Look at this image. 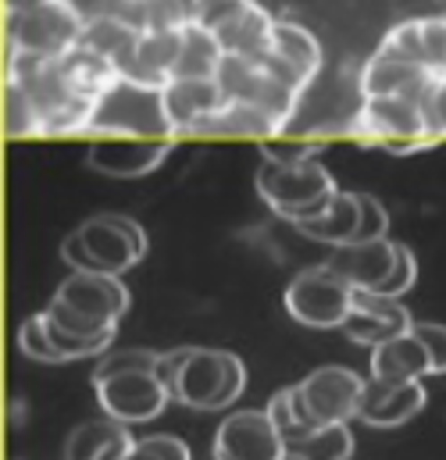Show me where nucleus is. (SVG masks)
Instances as JSON below:
<instances>
[{
  "label": "nucleus",
  "mask_w": 446,
  "mask_h": 460,
  "mask_svg": "<svg viewBox=\"0 0 446 460\" xmlns=\"http://www.w3.org/2000/svg\"><path fill=\"white\" fill-rule=\"evenodd\" d=\"M7 83L22 86V93L32 101V108L40 115V136L43 139H50V136H86L90 132V118H94L97 101L72 90L58 58L7 50Z\"/></svg>",
  "instance_id": "1"
},
{
  "label": "nucleus",
  "mask_w": 446,
  "mask_h": 460,
  "mask_svg": "<svg viewBox=\"0 0 446 460\" xmlns=\"http://www.w3.org/2000/svg\"><path fill=\"white\" fill-rule=\"evenodd\" d=\"M422 407H425V385L422 382H379V378H368L357 418L364 425H371V429H397V425H407L411 418H418Z\"/></svg>",
  "instance_id": "17"
},
{
  "label": "nucleus",
  "mask_w": 446,
  "mask_h": 460,
  "mask_svg": "<svg viewBox=\"0 0 446 460\" xmlns=\"http://www.w3.org/2000/svg\"><path fill=\"white\" fill-rule=\"evenodd\" d=\"M76 235L83 239L90 271L97 275H121L147 253V232L125 215H94L76 229Z\"/></svg>",
  "instance_id": "9"
},
{
  "label": "nucleus",
  "mask_w": 446,
  "mask_h": 460,
  "mask_svg": "<svg viewBox=\"0 0 446 460\" xmlns=\"http://www.w3.org/2000/svg\"><path fill=\"white\" fill-rule=\"evenodd\" d=\"M397 264V243L393 239H371V243H346L335 246L329 268L339 271L353 289H379Z\"/></svg>",
  "instance_id": "19"
},
{
  "label": "nucleus",
  "mask_w": 446,
  "mask_h": 460,
  "mask_svg": "<svg viewBox=\"0 0 446 460\" xmlns=\"http://www.w3.org/2000/svg\"><path fill=\"white\" fill-rule=\"evenodd\" d=\"M272 54L290 61L297 72H304L311 83L322 72V43L315 40L311 29L297 25V22H279L275 18V32H272Z\"/></svg>",
  "instance_id": "28"
},
{
  "label": "nucleus",
  "mask_w": 446,
  "mask_h": 460,
  "mask_svg": "<svg viewBox=\"0 0 446 460\" xmlns=\"http://www.w3.org/2000/svg\"><path fill=\"white\" fill-rule=\"evenodd\" d=\"M58 65H61L65 79L72 83V90H76V93H83V97H90V101H101V93H104V90H112L114 83L121 79L118 65L108 61L104 54L90 50L86 43L72 47L68 54H61V58H58Z\"/></svg>",
  "instance_id": "25"
},
{
  "label": "nucleus",
  "mask_w": 446,
  "mask_h": 460,
  "mask_svg": "<svg viewBox=\"0 0 446 460\" xmlns=\"http://www.w3.org/2000/svg\"><path fill=\"white\" fill-rule=\"evenodd\" d=\"M54 304H61L65 311L101 325V329H118L121 314L129 311V289L121 282V275H97V271H72L58 293Z\"/></svg>",
  "instance_id": "12"
},
{
  "label": "nucleus",
  "mask_w": 446,
  "mask_h": 460,
  "mask_svg": "<svg viewBox=\"0 0 446 460\" xmlns=\"http://www.w3.org/2000/svg\"><path fill=\"white\" fill-rule=\"evenodd\" d=\"M215 460H286V439L268 411H236L215 432Z\"/></svg>",
  "instance_id": "14"
},
{
  "label": "nucleus",
  "mask_w": 446,
  "mask_h": 460,
  "mask_svg": "<svg viewBox=\"0 0 446 460\" xmlns=\"http://www.w3.org/2000/svg\"><path fill=\"white\" fill-rule=\"evenodd\" d=\"M179 54H183V29L143 32L139 47H136V58H132V68L125 75L139 79V83H150V86H168L172 75H175Z\"/></svg>",
  "instance_id": "23"
},
{
  "label": "nucleus",
  "mask_w": 446,
  "mask_h": 460,
  "mask_svg": "<svg viewBox=\"0 0 446 460\" xmlns=\"http://www.w3.org/2000/svg\"><path fill=\"white\" fill-rule=\"evenodd\" d=\"M297 393L315 425H350L361 411L364 378L343 364H322L297 382Z\"/></svg>",
  "instance_id": "10"
},
{
  "label": "nucleus",
  "mask_w": 446,
  "mask_h": 460,
  "mask_svg": "<svg viewBox=\"0 0 446 460\" xmlns=\"http://www.w3.org/2000/svg\"><path fill=\"white\" fill-rule=\"evenodd\" d=\"M175 139H132V136H97L90 143V168L112 179L150 175L168 154Z\"/></svg>",
  "instance_id": "15"
},
{
  "label": "nucleus",
  "mask_w": 446,
  "mask_h": 460,
  "mask_svg": "<svg viewBox=\"0 0 446 460\" xmlns=\"http://www.w3.org/2000/svg\"><path fill=\"white\" fill-rule=\"evenodd\" d=\"M415 336L422 340L425 353H429L433 375H446V325H436V322H415Z\"/></svg>",
  "instance_id": "43"
},
{
  "label": "nucleus",
  "mask_w": 446,
  "mask_h": 460,
  "mask_svg": "<svg viewBox=\"0 0 446 460\" xmlns=\"http://www.w3.org/2000/svg\"><path fill=\"white\" fill-rule=\"evenodd\" d=\"M246 389V367L228 349L186 346L179 375L172 382V400L190 411H222L236 403Z\"/></svg>",
  "instance_id": "4"
},
{
  "label": "nucleus",
  "mask_w": 446,
  "mask_h": 460,
  "mask_svg": "<svg viewBox=\"0 0 446 460\" xmlns=\"http://www.w3.org/2000/svg\"><path fill=\"white\" fill-rule=\"evenodd\" d=\"M386 43H393L400 54H407L415 65L425 68V54H422V18H411V22H400L386 32ZM429 72V68H425Z\"/></svg>",
  "instance_id": "41"
},
{
  "label": "nucleus",
  "mask_w": 446,
  "mask_h": 460,
  "mask_svg": "<svg viewBox=\"0 0 446 460\" xmlns=\"http://www.w3.org/2000/svg\"><path fill=\"white\" fill-rule=\"evenodd\" d=\"M257 193L261 200L286 222L293 226H304L311 218H318L333 197L339 193L335 179L329 175V168L311 157V161H293V164H282V161H261L257 168Z\"/></svg>",
  "instance_id": "3"
},
{
  "label": "nucleus",
  "mask_w": 446,
  "mask_h": 460,
  "mask_svg": "<svg viewBox=\"0 0 446 460\" xmlns=\"http://www.w3.org/2000/svg\"><path fill=\"white\" fill-rule=\"evenodd\" d=\"M43 4H54V0H4V14H22V11H36Z\"/></svg>",
  "instance_id": "45"
},
{
  "label": "nucleus",
  "mask_w": 446,
  "mask_h": 460,
  "mask_svg": "<svg viewBox=\"0 0 446 460\" xmlns=\"http://www.w3.org/2000/svg\"><path fill=\"white\" fill-rule=\"evenodd\" d=\"M361 200V229H357V239L353 243H371V239H386L389 232V211L379 204V197L371 193H357Z\"/></svg>",
  "instance_id": "40"
},
{
  "label": "nucleus",
  "mask_w": 446,
  "mask_h": 460,
  "mask_svg": "<svg viewBox=\"0 0 446 460\" xmlns=\"http://www.w3.org/2000/svg\"><path fill=\"white\" fill-rule=\"evenodd\" d=\"M222 58L225 50L219 36L201 25H190V29H183V54H179L172 79H215Z\"/></svg>",
  "instance_id": "29"
},
{
  "label": "nucleus",
  "mask_w": 446,
  "mask_h": 460,
  "mask_svg": "<svg viewBox=\"0 0 446 460\" xmlns=\"http://www.w3.org/2000/svg\"><path fill=\"white\" fill-rule=\"evenodd\" d=\"M94 393H97V403L104 407V414L121 425L154 421L172 403V393L157 378V371H125V375H112V378H97Z\"/></svg>",
  "instance_id": "11"
},
{
  "label": "nucleus",
  "mask_w": 446,
  "mask_h": 460,
  "mask_svg": "<svg viewBox=\"0 0 446 460\" xmlns=\"http://www.w3.org/2000/svg\"><path fill=\"white\" fill-rule=\"evenodd\" d=\"M353 457V436L350 425H322L300 443L286 447V460H350Z\"/></svg>",
  "instance_id": "31"
},
{
  "label": "nucleus",
  "mask_w": 446,
  "mask_h": 460,
  "mask_svg": "<svg viewBox=\"0 0 446 460\" xmlns=\"http://www.w3.org/2000/svg\"><path fill=\"white\" fill-rule=\"evenodd\" d=\"M4 132L14 139L40 136V115H36L32 101L22 93V86H14V83H4Z\"/></svg>",
  "instance_id": "33"
},
{
  "label": "nucleus",
  "mask_w": 446,
  "mask_h": 460,
  "mask_svg": "<svg viewBox=\"0 0 446 460\" xmlns=\"http://www.w3.org/2000/svg\"><path fill=\"white\" fill-rule=\"evenodd\" d=\"M350 132L364 143H379L397 154L422 150V146L436 143L422 108L411 97H361V108L353 115Z\"/></svg>",
  "instance_id": "6"
},
{
  "label": "nucleus",
  "mask_w": 446,
  "mask_h": 460,
  "mask_svg": "<svg viewBox=\"0 0 446 460\" xmlns=\"http://www.w3.org/2000/svg\"><path fill=\"white\" fill-rule=\"evenodd\" d=\"M422 54L433 75H446V18H422Z\"/></svg>",
  "instance_id": "36"
},
{
  "label": "nucleus",
  "mask_w": 446,
  "mask_h": 460,
  "mask_svg": "<svg viewBox=\"0 0 446 460\" xmlns=\"http://www.w3.org/2000/svg\"><path fill=\"white\" fill-rule=\"evenodd\" d=\"M83 25H90V22H101V18H114V11H118V0H61Z\"/></svg>",
  "instance_id": "44"
},
{
  "label": "nucleus",
  "mask_w": 446,
  "mask_h": 460,
  "mask_svg": "<svg viewBox=\"0 0 446 460\" xmlns=\"http://www.w3.org/2000/svg\"><path fill=\"white\" fill-rule=\"evenodd\" d=\"M286 125H279L275 118L254 104H239V101H225L219 111L204 115L186 136H197V139H257V143H268L275 136H282Z\"/></svg>",
  "instance_id": "18"
},
{
  "label": "nucleus",
  "mask_w": 446,
  "mask_h": 460,
  "mask_svg": "<svg viewBox=\"0 0 446 460\" xmlns=\"http://www.w3.org/2000/svg\"><path fill=\"white\" fill-rule=\"evenodd\" d=\"M254 0H197V22L208 32H222L225 25H232Z\"/></svg>",
  "instance_id": "37"
},
{
  "label": "nucleus",
  "mask_w": 446,
  "mask_h": 460,
  "mask_svg": "<svg viewBox=\"0 0 446 460\" xmlns=\"http://www.w3.org/2000/svg\"><path fill=\"white\" fill-rule=\"evenodd\" d=\"M83 22L61 4H43L36 11H22V14H4V36H7V50H22V54H40V58H61L72 47L83 43Z\"/></svg>",
  "instance_id": "7"
},
{
  "label": "nucleus",
  "mask_w": 446,
  "mask_h": 460,
  "mask_svg": "<svg viewBox=\"0 0 446 460\" xmlns=\"http://www.w3.org/2000/svg\"><path fill=\"white\" fill-rule=\"evenodd\" d=\"M18 346L29 360H40V364H61L58 349H54V340H50V329H47V314H32L22 322L18 329Z\"/></svg>",
  "instance_id": "34"
},
{
  "label": "nucleus",
  "mask_w": 446,
  "mask_h": 460,
  "mask_svg": "<svg viewBox=\"0 0 446 460\" xmlns=\"http://www.w3.org/2000/svg\"><path fill=\"white\" fill-rule=\"evenodd\" d=\"M415 279H418V261H415V250H407L404 243H397V264H393V271H389V279L375 289L379 296H393V300H400L411 286H415Z\"/></svg>",
  "instance_id": "38"
},
{
  "label": "nucleus",
  "mask_w": 446,
  "mask_h": 460,
  "mask_svg": "<svg viewBox=\"0 0 446 460\" xmlns=\"http://www.w3.org/2000/svg\"><path fill=\"white\" fill-rule=\"evenodd\" d=\"M415 329V318L411 311L393 300V296H379L371 289H357L353 296V307H350V318L343 325V332L361 346H379L389 343L397 336H407Z\"/></svg>",
  "instance_id": "16"
},
{
  "label": "nucleus",
  "mask_w": 446,
  "mask_h": 460,
  "mask_svg": "<svg viewBox=\"0 0 446 460\" xmlns=\"http://www.w3.org/2000/svg\"><path fill=\"white\" fill-rule=\"evenodd\" d=\"M422 115H425V121H429V132H433V139L440 143V139H446V75H440L436 79V86L422 97Z\"/></svg>",
  "instance_id": "42"
},
{
  "label": "nucleus",
  "mask_w": 446,
  "mask_h": 460,
  "mask_svg": "<svg viewBox=\"0 0 446 460\" xmlns=\"http://www.w3.org/2000/svg\"><path fill=\"white\" fill-rule=\"evenodd\" d=\"M272 32H275V18L261 4H250L232 25H225L222 32H215V36H219L225 54L261 61L272 50Z\"/></svg>",
  "instance_id": "26"
},
{
  "label": "nucleus",
  "mask_w": 446,
  "mask_h": 460,
  "mask_svg": "<svg viewBox=\"0 0 446 460\" xmlns=\"http://www.w3.org/2000/svg\"><path fill=\"white\" fill-rule=\"evenodd\" d=\"M139 36L132 25L118 22V18H101V22H90L83 29V43L97 54H104L108 61L118 65V72L125 75L132 68V58H136V47H139Z\"/></svg>",
  "instance_id": "30"
},
{
  "label": "nucleus",
  "mask_w": 446,
  "mask_h": 460,
  "mask_svg": "<svg viewBox=\"0 0 446 460\" xmlns=\"http://www.w3.org/2000/svg\"><path fill=\"white\" fill-rule=\"evenodd\" d=\"M215 79L222 86L225 101L254 104V108L268 111L279 125H290V118L297 115V108H300V93H293L290 86H282L279 79H272L261 61L225 54Z\"/></svg>",
  "instance_id": "8"
},
{
  "label": "nucleus",
  "mask_w": 446,
  "mask_h": 460,
  "mask_svg": "<svg viewBox=\"0 0 446 460\" xmlns=\"http://www.w3.org/2000/svg\"><path fill=\"white\" fill-rule=\"evenodd\" d=\"M136 439L129 432V425L114 421V418H94L83 421L68 443H65V460H125L132 454Z\"/></svg>",
  "instance_id": "20"
},
{
  "label": "nucleus",
  "mask_w": 446,
  "mask_h": 460,
  "mask_svg": "<svg viewBox=\"0 0 446 460\" xmlns=\"http://www.w3.org/2000/svg\"><path fill=\"white\" fill-rule=\"evenodd\" d=\"M297 229L304 232L308 239H318V243H329V246L353 243L357 229H361V200H357V193H343L339 190L333 197V204L318 218H311V222H304Z\"/></svg>",
  "instance_id": "27"
},
{
  "label": "nucleus",
  "mask_w": 446,
  "mask_h": 460,
  "mask_svg": "<svg viewBox=\"0 0 446 460\" xmlns=\"http://www.w3.org/2000/svg\"><path fill=\"white\" fill-rule=\"evenodd\" d=\"M225 104V93L219 79H172L165 86V108L175 125V136L183 139L197 121Z\"/></svg>",
  "instance_id": "21"
},
{
  "label": "nucleus",
  "mask_w": 446,
  "mask_h": 460,
  "mask_svg": "<svg viewBox=\"0 0 446 460\" xmlns=\"http://www.w3.org/2000/svg\"><path fill=\"white\" fill-rule=\"evenodd\" d=\"M114 18L136 32L190 29L197 22V0H118Z\"/></svg>",
  "instance_id": "24"
},
{
  "label": "nucleus",
  "mask_w": 446,
  "mask_h": 460,
  "mask_svg": "<svg viewBox=\"0 0 446 460\" xmlns=\"http://www.w3.org/2000/svg\"><path fill=\"white\" fill-rule=\"evenodd\" d=\"M425 375H433V364L415 329L371 349V378L379 382H422Z\"/></svg>",
  "instance_id": "22"
},
{
  "label": "nucleus",
  "mask_w": 446,
  "mask_h": 460,
  "mask_svg": "<svg viewBox=\"0 0 446 460\" xmlns=\"http://www.w3.org/2000/svg\"><path fill=\"white\" fill-rule=\"evenodd\" d=\"M90 139L97 136H132V139H179L175 125L165 108V86H150L139 79L121 75L112 90L101 93L94 118H90Z\"/></svg>",
  "instance_id": "2"
},
{
  "label": "nucleus",
  "mask_w": 446,
  "mask_h": 460,
  "mask_svg": "<svg viewBox=\"0 0 446 460\" xmlns=\"http://www.w3.org/2000/svg\"><path fill=\"white\" fill-rule=\"evenodd\" d=\"M440 75L425 72L422 65H415L407 54H400L393 43H379V50L364 61L361 75H357V90L361 97H411L415 104L433 90Z\"/></svg>",
  "instance_id": "13"
},
{
  "label": "nucleus",
  "mask_w": 446,
  "mask_h": 460,
  "mask_svg": "<svg viewBox=\"0 0 446 460\" xmlns=\"http://www.w3.org/2000/svg\"><path fill=\"white\" fill-rule=\"evenodd\" d=\"M268 418H272V425L279 429V436L286 439V447H293V443H300L304 436H311L315 429H322V425H315L311 418H308V411H304V403H300V393H297V385H286V389H279L272 400H268Z\"/></svg>",
  "instance_id": "32"
},
{
  "label": "nucleus",
  "mask_w": 446,
  "mask_h": 460,
  "mask_svg": "<svg viewBox=\"0 0 446 460\" xmlns=\"http://www.w3.org/2000/svg\"><path fill=\"white\" fill-rule=\"evenodd\" d=\"M125 460H193V457H190V447L179 436H147V439H136L132 454Z\"/></svg>",
  "instance_id": "39"
},
{
  "label": "nucleus",
  "mask_w": 446,
  "mask_h": 460,
  "mask_svg": "<svg viewBox=\"0 0 446 460\" xmlns=\"http://www.w3.org/2000/svg\"><path fill=\"white\" fill-rule=\"evenodd\" d=\"M157 360H161V353H154V349H139V346L114 349V353H104L101 364L94 367V382L112 378V375H125V371H157Z\"/></svg>",
  "instance_id": "35"
},
{
  "label": "nucleus",
  "mask_w": 446,
  "mask_h": 460,
  "mask_svg": "<svg viewBox=\"0 0 446 460\" xmlns=\"http://www.w3.org/2000/svg\"><path fill=\"white\" fill-rule=\"evenodd\" d=\"M353 296L357 289L339 271H333L329 264H318L293 275V282L282 293V304L290 318L308 329H343L350 318Z\"/></svg>",
  "instance_id": "5"
}]
</instances>
